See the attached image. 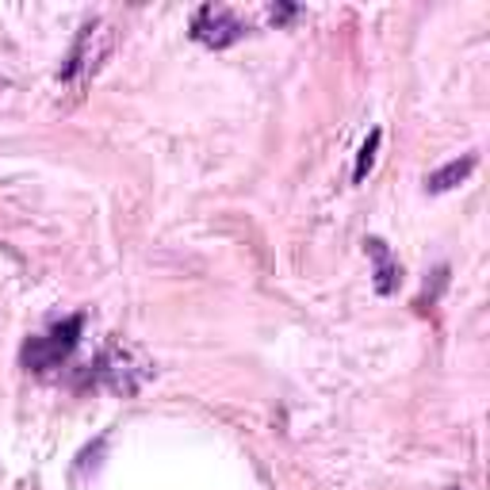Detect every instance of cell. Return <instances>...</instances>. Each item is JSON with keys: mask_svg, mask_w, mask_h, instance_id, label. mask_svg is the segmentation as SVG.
I'll use <instances>...</instances> for the list:
<instances>
[{"mask_svg": "<svg viewBox=\"0 0 490 490\" xmlns=\"http://www.w3.org/2000/svg\"><path fill=\"white\" fill-rule=\"evenodd\" d=\"M365 253L372 257V276H375V292L379 295H395L398 284H403V265L391 257V249L384 238H365Z\"/></svg>", "mask_w": 490, "mask_h": 490, "instance_id": "cell-4", "label": "cell"}, {"mask_svg": "<svg viewBox=\"0 0 490 490\" xmlns=\"http://www.w3.org/2000/svg\"><path fill=\"white\" fill-rule=\"evenodd\" d=\"M81 334H85V315H69L62 322H54L46 334H35L24 341L20 349V360L27 372H50V368H62L74 349L81 345Z\"/></svg>", "mask_w": 490, "mask_h": 490, "instance_id": "cell-1", "label": "cell"}, {"mask_svg": "<svg viewBox=\"0 0 490 490\" xmlns=\"http://www.w3.org/2000/svg\"><path fill=\"white\" fill-rule=\"evenodd\" d=\"M112 46H115L112 24L88 20V24L77 31L74 50H69L65 65L58 69V81H65V85H85V81H93V77L100 74V65L107 62V54H112Z\"/></svg>", "mask_w": 490, "mask_h": 490, "instance_id": "cell-2", "label": "cell"}, {"mask_svg": "<svg viewBox=\"0 0 490 490\" xmlns=\"http://www.w3.org/2000/svg\"><path fill=\"white\" fill-rule=\"evenodd\" d=\"M475 165H479V154H464V157H456V161H448V165H441L437 173L425 176V192H433V195L452 192L456 185H464L471 173H475Z\"/></svg>", "mask_w": 490, "mask_h": 490, "instance_id": "cell-5", "label": "cell"}, {"mask_svg": "<svg viewBox=\"0 0 490 490\" xmlns=\"http://www.w3.org/2000/svg\"><path fill=\"white\" fill-rule=\"evenodd\" d=\"M188 35L207 50H226V46L245 39L249 24L238 20L226 5H199L195 15H192V24H188Z\"/></svg>", "mask_w": 490, "mask_h": 490, "instance_id": "cell-3", "label": "cell"}, {"mask_svg": "<svg viewBox=\"0 0 490 490\" xmlns=\"http://www.w3.org/2000/svg\"><path fill=\"white\" fill-rule=\"evenodd\" d=\"M448 490H456V486H448Z\"/></svg>", "mask_w": 490, "mask_h": 490, "instance_id": "cell-7", "label": "cell"}, {"mask_svg": "<svg viewBox=\"0 0 490 490\" xmlns=\"http://www.w3.org/2000/svg\"><path fill=\"white\" fill-rule=\"evenodd\" d=\"M379 142H384V131H379V126H372L368 142H365V146H360V154H356V169H353L356 185H365V180H368V173H372V165H375V154H379Z\"/></svg>", "mask_w": 490, "mask_h": 490, "instance_id": "cell-6", "label": "cell"}]
</instances>
